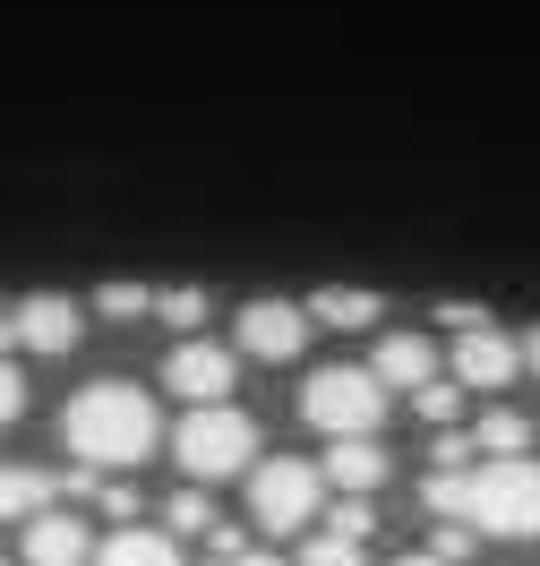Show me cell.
<instances>
[{
  "mask_svg": "<svg viewBox=\"0 0 540 566\" xmlns=\"http://www.w3.org/2000/svg\"><path fill=\"white\" fill-rule=\"evenodd\" d=\"M61 447H70L77 463H95V472H138V463L163 447V412H155V395L129 387V378H95V387L70 395Z\"/></svg>",
  "mask_w": 540,
  "mask_h": 566,
  "instance_id": "cell-1",
  "label": "cell"
},
{
  "mask_svg": "<svg viewBox=\"0 0 540 566\" xmlns=\"http://www.w3.org/2000/svg\"><path fill=\"white\" fill-rule=\"evenodd\" d=\"M464 524L498 532V541H532L540 532V463L532 455H489L464 472Z\"/></svg>",
  "mask_w": 540,
  "mask_h": 566,
  "instance_id": "cell-2",
  "label": "cell"
},
{
  "mask_svg": "<svg viewBox=\"0 0 540 566\" xmlns=\"http://www.w3.org/2000/svg\"><path fill=\"white\" fill-rule=\"evenodd\" d=\"M300 421L318 438H378L387 421V378L378 369H352V360H326L300 378Z\"/></svg>",
  "mask_w": 540,
  "mask_h": 566,
  "instance_id": "cell-3",
  "label": "cell"
},
{
  "mask_svg": "<svg viewBox=\"0 0 540 566\" xmlns=\"http://www.w3.org/2000/svg\"><path fill=\"white\" fill-rule=\"evenodd\" d=\"M172 463L189 481H232L257 472V421L241 403H189V421L172 429Z\"/></svg>",
  "mask_w": 540,
  "mask_h": 566,
  "instance_id": "cell-4",
  "label": "cell"
},
{
  "mask_svg": "<svg viewBox=\"0 0 540 566\" xmlns=\"http://www.w3.org/2000/svg\"><path fill=\"white\" fill-rule=\"evenodd\" d=\"M326 506V463H300V455H266L250 472V524L275 541V532H309Z\"/></svg>",
  "mask_w": 540,
  "mask_h": 566,
  "instance_id": "cell-5",
  "label": "cell"
},
{
  "mask_svg": "<svg viewBox=\"0 0 540 566\" xmlns=\"http://www.w3.org/2000/svg\"><path fill=\"white\" fill-rule=\"evenodd\" d=\"M232 378H241V353L232 344H207V335H180L163 353V387L180 403H232Z\"/></svg>",
  "mask_w": 540,
  "mask_h": 566,
  "instance_id": "cell-6",
  "label": "cell"
},
{
  "mask_svg": "<svg viewBox=\"0 0 540 566\" xmlns=\"http://www.w3.org/2000/svg\"><path fill=\"white\" fill-rule=\"evenodd\" d=\"M309 301H250L241 318H232V335H241V353L250 360H300L309 353Z\"/></svg>",
  "mask_w": 540,
  "mask_h": 566,
  "instance_id": "cell-7",
  "label": "cell"
},
{
  "mask_svg": "<svg viewBox=\"0 0 540 566\" xmlns=\"http://www.w3.org/2000/svg\"><path fill=\"white\" fill-rule=\"evenodd\" d=\"M455 378H464V387H515V378H523V344L489 318L455 326Z\"/></svg>",
  "mask_w": 540,
  "mask_h": 566,
  "instance_id": "cell-8",
  "label": "cell"
},
{
  "mask_svg": "<svg viewBox=\"0 0 540 566\" xmlns=\"http://www.w3.org/2000/svg\"><path fill=\"white\" fill-rule=\"evenodd\" d=\"M9 318H18V344H27V353H43V360L77 353V335H86V310H77V301H61V292H27Z\"/></svg>",
  "mask_w": 540,
  "mask_h": 566,
  "instance_id": "cell-9",
  "label": "cell"
},
{
  "mask_svg": "<svg viewBox=\"0 0 540 566\" xmlns=\"http://www.w3.org/2000/svg\"><path fill=\"white\" fill-rule=\"evenodd\" d=\"M95 532L77 524L70 506H43V515H27V566H95Z\"/></svg>",
  "mask_w": 540,
  "mask_h": 566,
  "instance_id": "cell-10",
  "label": "cell"
},
{
  "mask_svg": "<svg viewBox=\"0 0 540 566\" xmlns=\"http://www.w3.org/2000/svg\"><path fill=\"white\" fill-rule=\"evenodd\" d=\"M326 490L378 497L387 490V447H378V438H326Z\"/></svg>",
  "mask_w": 540,
  "mask_h": 566,
  "instance_id": "cell-11",
  "label": "cell"
},
{
  "mask_svg": "<svg viewBox=\"0 0 540 566\" xmlns=\"http://www.w3.org/2000/svg\"><path fill=\"white\" fill-rule=\"evenodd\" d=\"M369 369H378V378H387V387H430L437 378V353H430V335H403V326H387V335H378V360H369Z\"/></svg>",
  "mask_w": 540,
  "mask_h": 566,
  "instance_id": "cell-12",
  "label": "cell"
},
{
  "mask_svg": "<svg viewBox=\"0 0 540 566\" xmlns=\"http://www.w3.org/2000/svg\"><path fill=\"white\" fill-rule=\"evenodd\" d=\"M95 566H180V532H155V524H120L95 549Z\"/></svg>",
  "mask_w": 540,
  "mask_h": 566,
  "instance_id": "cell-13",
  "label": "cell"
},
{
  "mask_svg": "<svg viewBox=\"0 0 540 566\" xmlns=\"http://www.w3.org/2000/svg\"><path fill=\"white\" fill-rule=\"evenodd\" d=\"M61 497V472H35V463H0V524H27Z\"/></svg>",
  "mask_w": 540,
  "mask_h": 566,
  "instance_id": "cell-14",
  "label": "cell"
},
{
  "mask_svg": "<svg viewBox=\"0 0 540 566\" xmlns=\"http://www.w3.org/2000/svg\"><path fill=\"white\" fill-rule=\"evenodd\" d=\"M309 318L352 335V326H387V301H378V292H335V283H326L318 301H309Z\"/></svg>",
  "mask_w": 540,
  "mask_h": 566,
  "instance_id": "cell-15",
  "label": "cell"
},
{
  "mask_svg": "<svg viewBox=\"0 0 540 566\" xmlns=\"http://www.w3.org/2000/svg\"><path fill=\"white\" fill-rule=\"evenodd\" d=\"M464 378H430V387H412V412H421V421H430V429H455V421H464Z\"/></svg>",
  "mask_w": 540,
  "mask_h": 566,
  "instance_id": "cell-16",
  "label": "cell"
},
{
  "mask_svg": "<svg viewBox=\"0 0 540 566\" xmlns=\"http://www.w3.org/2000/svg\"><path fill=\"white\" fill-rule=\"evenodd\" d=\"M472 438H480V455H523V447H532V421H523V412H480Z\"/></svg>",
  "mask_w": 540,
  "mask_h": 566,
  "instance_id": "cell-17",
  "label": "cell"
},
{
  "mask_svg": "<svg viewBox=\"0 0 540 566\" xmlns=\"http://www.w3.org/2000/svg\"><path fill=\"white\" fill-rule=\"evenodd\" d=\"M163 524H172L180 541H189V532H215L223 515H215V497H207V481H189V490H180L172 506H163Z\"/></svg>",
  "mask_w": 540,
  "mask_h": 566,
  "instance_id": "cell-18",
  "label": "cell"
},
{
  "mask_svg": "<svg viewBox=\"0 0 540 566\" xmlns=\"http://www.w3.org/2000/svg\"><path fill=\"white\" fill-rule=\"evenodd\" d=\"M300 566H369V549H360L352 532H309V541H300Z\"/></svg>",
  "mask_w": 540,
  "mask_h": 566,
  "instance_id": "cell-19",
  "label": "cell"
},
{
  "mask_svg": "<svg viewBox=\"0 0 540 566\" xmlns=\"http://www.w3.org/2000/svg\"><path fill=\"white\" fill-rule=\"evenodd\" d=\"M155 318L180 326V335H198V326H207V292H189V283H180V292H155Z\"/></svg>",
  "mask_w": 540,
  "mask_h": 566,
  "instance_id": "cell-20",
  "label": "cell"
},
{
  "mask_svg": "<svg viewBox=\"0 0 540 566\" xmlns=\"http://www.w3.org/2000/svg\"><path fill=\"white\" fill-rule=\"evenodd\" d=\"M95 310H104V318H146V310H155V292H138V283H104V292H95Z\"/></svg>",
  "mask_w": 540,
  "mask_h": 566,
  "instance_id": "cell-21",
  "label": "cell"
},
{
  "mask_svg": "<svg viewBox=\"0 0 540 566\" xmlns=\"http://www.w3.org/2000/svg\"><path fill=\"white\" fill-rule=\"evenodd\" d=\"M326 524L352 532V541H369V532H378V506H369V497H343V490H335V515H326Z\"/></svg>",
  "mask_w": 540,
  "mask_h": 566,
  "instance_id": "cell-22",
  "label": "cell"
},
{
  "mask_svg": "<svg viewBox=\"0 0 540 566\" xmlns=\"http://www.w3.org/2000/svg\"><path fill=\"white\" fill-rule=\"evenodd\" d=\"M472 455H480V438H464V429H437V447H430V463H437V472H464Z\"/></svg>",
  "mask_w": 540,
  "mask_h": 566,
  "instance_id": "cell-23",
  "label": "cell"
},
{
  "mask_svg": "<svg viewBox=\"0 0 540 566\" xmlns=\"http://www.w3.org/2000/svg\"><path fill=\"white\" fill-rule=\"evenodd\" d=\"M95 506L120 515V524H138V481H95Z\"/></svg>",
  "mask_w": 540,
  "mask_h": 566,
  "instance_id": "cell-24",
  "label": "cell"
},
{
  "mask_svg": "<svg viewBox=\"0 0 540 566\" xmlns=\"http://www.w3.org/2000/svg\"><path fill=\"white\" fill-rule=\"evenodd\" d=\"M18 412H27V378H18V360L0 353V429L18 421Z\"/></svg>",
  "mask_w": 540,
  "mask_h": 566,
  "instance_id": "cell-25",
  "label": "cell"
},
{
  "mask_svg": "<svg viewBox=\"0 0 540 566\" xmlns=\"http://www.w3.org/2000/svg\"><path fill=\"white\" fill-rule=\"evenodd\" d=\"M207 566H284L275 549H207Z\"/></svg>",
  "mask_w": 540,
  "mask_h": 566,
  "instance_id": "cell-26",
  "label": "cell"
},
{
  "mask_svg": "<svg viewBox=\"0 0 540 566\" xmlns=\"http://www.w3.org/2000/svg\"><path fill=\"white\" fill-rule=\"evenodd\" d=\"M523 369H532V378H540V326H532V335H523Z\"/></svg>",
  "mask_w": 540,
  "mask_h": 566,
  "instance_id": "cell-27",
  "label": "cell"
},
{
  "mask_svg": "<svg viewBox=\"0 0 540 566\" xmlns=\"http://www.w3.org/2000/svg\"><path fill=\"white\" fill-rule=\"evenodd\" d=\"M395 566H455V558H437V549H421V558H395Z\"/></svg>",
  "mask_w": 540,
  "mask_h": 566,
  "instance_id": "cell-28",
  "label": "cell"
}]
</instances>
